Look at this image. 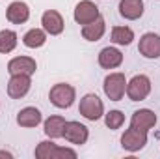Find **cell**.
Wrapping results in <instances>:
<instances>
[{"instance_id": "3957f363", "label": "cell", "mask_w": 160, "mask_h": 159, "mask_svg": "<svg viewBox=\"0 0 160 159\" xmlns=\"http://www.w3.org/2000/svg\"><path fill=\"white\" fill-rule=\"evenodd\" d=\"M151 94V80L147 75H134L127 82V96L130 101H143Z\"/></svg>"}, {"instance_id": "5bb4252c", "label": "cell", "mask_w": 160, "mask_h": 159, "mask_svg": "<svg viewBox=\"0 0 160 159\" xmlns=\"http://www.w3.org/2000/svg\"><path fill=\"white\" fill-rule=\"evenodd\" d=\"M123 64V52L116 47H104L99 52V66L104 69H116Z\"/></svg>"}, {"instance_id": "9c48e42d", "label": "cell", "mask_w": 160, "mask_h": 159, "mask_svg": "<svg viewBox=\"0 0 160 159\" xmlns=\"http://www.w3.org/2000/svg\"><path fill=\"white\" fill-rule=\"evenodd\" d=\"M30 86H32L30 75H11L8 82V96L11 99H21L30 92Z\"/></svg>"}, {"instance_id": "d6986e66", "label": "cell", "mask_w": 160, "mask_h": 159, "mask_svg": "<svg viewBox=\"0 0 160 159\" xmlns=\"http://www.w3.org/2000/svg\"><path fill=\"white\" fill-rule=\"evenodd\" d=\"M45 41H47V32L41 28H32L22 36V43L28 49H39L45 45Z\"/></svg>"}, {"instance_id": "7c38bea8", "label": "cell", "mask_w": 160, "mask_h": 159, "mask_svg": "<svg viewBox=\"0 0 160 159\" xmlns=\"http://www.w3.org/2000/svg\"><path fill=\"white\" fill-rule=\"evenodd\" d=\"M157 125V114L151 109H140L132 114L130 118V127L138 129V131H149Z\"/></svg>"}, {"instance_id": "30bf717a", "label": "cell", "mask_w": 160, "mask_h": 159, "mask_svg": "<svg viewBox=\"0 0 160 159\" xmlns=\"http://www.w3.org/2000/svg\"><path fill=\"white\" fill-rule=\"evenodd\" d=\"M41 25H43V30L50 36H60L63 32V17L56 11V9H47L41 17Z\"/></svg>"}, {"instance_id": "603a6c76", "label": "cell", "mask_w": 160, "mask_h": 159, "mask_svg": "<svg viewBox=\"0 0 160 159\" xmlns=\"http://www.w3.org/2000/svg\"><path fill=\"white\" fill-rule=\"evenodd\" d=\"M104 123H106L108 129H119L125 123V114L121 111H110V112L104 114Z\"/></svg>"}, {"instance_id": "5b68a950", "label": "cell", "mask_w": 160, "mask_h": 159, "mask_svg": "<svg viewBox=\"0 0 160 159\" xmlns=\"http://www.w3.org/2000/svg\"><path fill=\"white\" fill-rule=\"evenodd\" d=\"M145 144H147V133L138 131L134 127H128L121 137V146L127 152H140Z\"/></svg>"}, {"instance_id": "e0dca14e", "label": "cell", "mask_w": 160, "mask_h": 159, "mask_svg": "<svg viewBox=\"0 0 160 159\" xmlns=\"http://www.w3.org/2000/svg\"><path fill=\"white\" fill-rule=\"evenodd\" d=\"M41 120H43V116H41L39 109H36V107H24L17 114V123L21 127H38Z\"/></svg>"}, {"instance_id": "8fae6325", "label": "cell", "mask_w": 160, "mask_h": 159, "mask_svg": "<svg viewBox=\"0 0 160 159\" xmlns=\"http://www.w3.org/2000/svg\"><path fill=\"white\" fill-rule=\"evenodd\" d=\"M97 17H101L99 8L91 0H82V2L77 4V8H75V21L78 25H88V23L95 21Z\"/></svg>"}, {"instance_id": "6da1fadb", "label": "cell", "mask_w": 160, "mask_h": 159, "mask_svg": "<svg viewBox=\"0 0 160 159\" xmlns=\"http://www.w3.org/2000/svg\"><path fill=\"white\" fill-rule=\"evenodd\" d=\"M48 99H50V103H52L54 107H58V109H69V107L75 103V99H77V92H75V88H73L71 84H67V82H58V84H54V86L50 88Z\"/></svg>"}, {"instance_id": "9a60e30c", "label": "cell", "mask_w": 160, "mask_h": 159, "mask_svg": "<svg viewBox=\"0 0 160 159\" xmlns=\"http://www.w3.org/2000/svg\"><path fill=\"white\" fill-rule=\"evenodd\" d=\"M106 32V23L102 17H97L95 21L82 26V38L88 41H99Z\"/></svg>"}, {"instance_id": "4fadbf2b", "label": "cell", "mask_w": 160, "mask_h": 159, "mask_svg": "<svg viewBox=\"0 0 160 159\" xmlns=\"http://www.w3.org/2000/svg\"><path fill=\"white\" fill-rule=\"evenodd\" d=\"M6 17H8V21L13 23V25H22V23H26V21L30 19V8H28L26 2L15 0V2H11V4L8 6Z\"/></svg>"}, {"instance_id": "7a4b0ae2", "label": "cell", "mask_w": 160, "mask_h": 159, "mask_svg": "<svg viewBox=\"0 0 160 159\" xmlns=\"http://www.w3.org/2000/svg\"><path fill=\"white\" fill-rule=\"evenodd\" d=\"M78 112L86 120H89V122H97V120L104 114V105H102V101H101L99 96H95V94H86V96L80 99Z\"/></svg>"}, {"instance_id": "ffe728a7", "label": "cell", "mask_w": 160, "mask_h": 159, "mask_svg": "<svg viewBox=\"0 0 160 159\" xmlns=\"http://www.w3.org/2000/svg\"><path fill=\"white\" fill-rule=\"evenodd\" d=\"M110 40L116 45H130L132 40H134V32L128 26H114L112 34H110Z\"/></svg>"}, {"instance_id": "44dd1931", "label": "cell", "mask_w": 160, "mask_h": 159, "mask_svg": "<svg viewBox=\"0 0 160 159\" xmlns=\"http://www.w3.org/2000/svg\"><path fill=\"white\" fill-rule=\"evenodd\" d=\"M17 47V34L13 30H0V52L8 54Z\"/></svg>"}, {"instance_id": "8992f818", "label": "cell", "mask_w": 160, "mask_h": 159, "mask_svg": "<svg viewBox=\"0 0 160 159\" xmlns=\"http://www.w3.org/2000/svg\"><path fill=\"white\" fill-rule=\"evenodd\" d=\"M138 51L142 56L145 58H160V36L155 34V32H147L140 38V43H138Z\"/></svg>"}, {"instance_id": "d4e9b609", "label": "cell", "mask_w": 160, "mask_h": 159, "mask_svg": "<svg viewBox=\"0 0 160 159\" xmlns=\"http://www.w3.org/2000/svg\"><path fill=\"white\" fill-rule=\"evenodd\" d=\"M0 157H11V154L9 152H0Z\"/></svg>"}, {"instance_id": "52a82bcc", "label": "cell", "mask_w": 160, "mask_h": 159, "mask_svg": "<svg viewBox=\"0 0 160 159\" xmlns=\"http://www.w3.org/2000/svg\"><path fill=\"white\" fill-rule=\"evenodd\" d=\"M89 137V131L84 123L80 122H65V127H63V139L71 144H77V146H82L86 144Z\"/></svg>"}, {"instance_id": "7402d4cb", "label": "cell", "mask_w": 160, "mask_h": 159, "mask_svg": "<svg viewBox=\"0 0 160 159\" xmlns=\"http://www.w3.org/2000/svg\"><path fill=\"white\" fill-rule=\"evenodd\" d=\"M56 150H58V144H54L52 140H43L36 148V157L38 159H54Z\"/></svg>"}, {"instance_id": "ba28073f", "label": "cell", "mask_w": 160, "mask_h": 159, "mask_svg": "<svg viewBox=\"0 0 160 159\" xmlns=\"http://www.w3.org/2000/svg\"><path fill=\"white\" fill-rule=\"evenodd\" d=\"M36 69H38V64L30 56H15L8 62L9 75H34Z\"/></svg>"}, {"instance_id": "277c9868", "label": "cell", "mask_w": 160, "mask_h": 159, "mask_svg": "<svg viewBox=\"0 0 160 159\" xmlns=\"http://www.w3.org/2000/svg\"><path fill=\"white\" fill-rule=\"evenodd\" d=\"M104 94L110 101H121L125 92H127V79L123 73H110L106 79H104Z\"/></svg>"}, {"instance_id": "ac0fdd59", "label": "cell", "mask_w": 160, "mask_h": 159, "mask_svg": "<svg viewBox=\"0 0 160 159\" xmlns=\"http://www.w3.org/2000/svg\"><path fill=\"white\" fill-rule=\"evenodd\" d=\"M65 118L63 116H48L45 120V135L48 139H60L63 137Z\"/></svg>"}, {"instance_id": "2e32d148", "label": "cell", "mask_w": 160, "mask_h": 159, "mask_svg": "<svg viewBox=\"0 0 160 159\" xmlns=\"http://www.w3.org/2000/svg\"><path fill=\"white\" fill-rule=\"evenodd\" d=\"M119 15L128 19V21H136L143 15V0H121L119 2Z\"/></svg>"}, {"instance_id": "cb8c5ba5", "label": "cell", "mask_w": 160, "mask_h": 159, "mask_svg": "<svg viewBox=\"0 0 160 159\" xmlns=\"http://www.w3.org/2000/svg\"><path fill=\"white\" fill-rule=\"evenodd\" d=\"M60 157H77V152L71 150V148H60L58 146V150L54 154V159H60Z\"/></svg>"}]
</instances>
